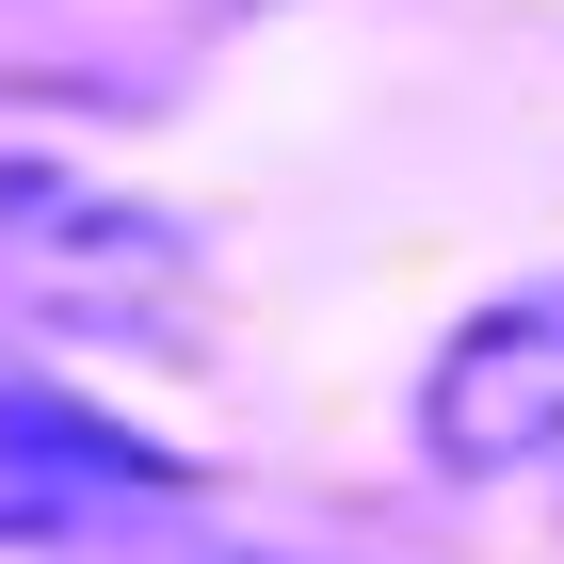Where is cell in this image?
I'll list each match as a JSON object with an SVG mask.
<instances>
[{
	"instance_id": "obj_1",
	"label": "cell",
	"mask_w": 564,
	"mask_h": 564,
	"mask_svg": "<svg viewBox=\"0 0 564 564\" xmlns=\"http://www.w3.org/2000/svg\"><path fill=\"white\" fill-rule=\"evenodd\" d=\"M145 517H194V468H162L145 435H113L65 388H0V532H48V549H113Z\"/></svg>"
},
{
	"instance_id": "obj_2",
	"label": "cell",
	"mask_w": 564,
	"mask_h": 564,
	"mask_svg": "<svg viewBox=\"0 0 564 564\" xmlns=\"http://www.w3.org/2000/svg\"><path fill=\"white\" fill-rule=\"evenodd\" d=\"M420 452L435 468H549L564 452V291H500L420 388Z\"/></svg>"
},
{
	"instance_id": "obj_3",
	"label": "cell",
	"mask_w": 564,
	"mask_h": 564,
	"mask_svg": "<svg viewBox=\"0 0 564 564\" xmlns=\"http://www.w3.org/2000/svg\"><path fill=\"white\" fill-rule=\"evenodd\" d=\"M0 259H33L48 291H113V274H130V291H162L177 274V226H145V210H113V194H48V177H0Z\"/></svg>"
}]
</instances>
